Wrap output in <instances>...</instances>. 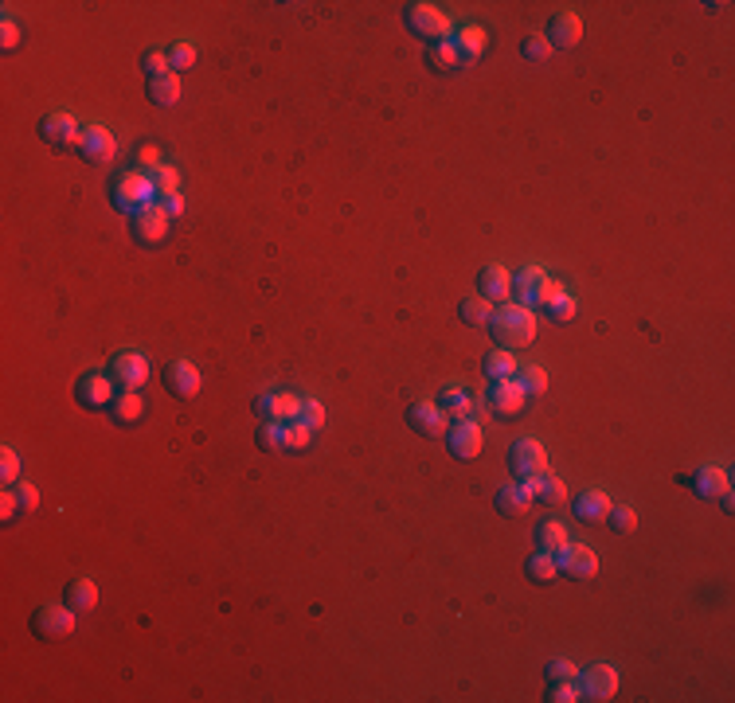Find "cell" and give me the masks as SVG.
<instances>
[{"label": "cell", "mask_w": 735, "mask_h": 703, "mask_svg": "<svg viewBox=\"0 0 735 703\" xmlns=\"http://www.w3.org/2000/svg\"><path fill=\"white\" fill-rule=\"evenodd\" d=\"M489 332H493V344H497V348H505V352L528 348V344L536 340V317H532V309L509 301V305L493 309Z\"/></svg>", "instance_id": "1"}, {"label": "cell", "mask_w": 735, "mask_h": 703, "mask_svg": "<svg viewBox=\"0 0 735 703\" xmlns=\"http://www.w3.org/2000/svg\"><path fill=\"white\" fill-rule=\"evenodd\" d=\"M110 203H114V211H122V215H137L142 208H149V203H157L149 172H137V168L117 172L110 180Z\"/></svg>", "instance_id": "2"}, {"label": "cell", "mask_w": 735, "mask_h": 703, "mask_svg": "<svg viewBox=\"0 0 735 703\" xmlns=\"http://www.w3.org/2000/svg\"><path fill=\"white\" fill-rule=\"evenodd\" d=\"M403 24H407L411 36L427 39V47L430 43L450 39V16L435 4H423V0H411V4L403 8Z\"/></svg>", "instance_id": "3"}, {"label": "cell", "mask_w": 735, "mask_h": 703, "mask_svg": "<svg viewBox=\"0 0 735 703\" xmlns=\"http://www.w3.org/2000/svg\"><path fill=\"white\" fill-rule=\"evenodd\" d=\"M28 630L39 637V641H59V637L74 633V610L67 602H39L36 610H31V622Z\"/></svg>", "instance_id": "4"}, {"label": "cell", "mask_w": 735, "mask_h": 703, "mask_svg": "<svg viewBox=\"0 0 735 703\" xmlns=\"http://www.w3.org/2000/svg\"><path fill=\"white\" fill-rule=\"evenodd\" d=\"M169 223H172L169 211L160 203H149L137 215H129V239L137 246H160L169 239Z\"/></svg>", "instance_id": "5"}, {"label": "cell", "mask_w": 735, "mask_h": 703, "mask_svg": "<svg viewBox=\"0 0 735 703\" xmlns=\"http://www.w3.org/2000/svg\"><path fill=\"white\" fill-rule=\"evenodd\" d=\"M509 473L516 481H536L548 473V453L536 438H521L509 446Z\"/></svg>", "instance_id": "6"}, {"label": "cell", "mask_w": 735, "mask_h": 703, "mask_svg": "<svg viewBox=\"0 0 735 703\" xmlns=\"http://www.w3.org/2000/svg\"><path fill=\"white\" fill-rule=\"evenodd\" d=\"M82 137V125L74 122V117L67 110H51L39 117V141L51 149H74Z\"/></svg>", "instance_id": "7"}, {"label": "cell", "mask_w": 735, "mask_h": 703, "mask_svg": "<svg viewBox=\"0 0 735 703\" xmlns=\"http://www.w3.org/2000/svg\"><path fill=\"white\" fill-rule=\"evenodd\" d=\"M556 562H559V575L571 579V582H591L599 575V555L587 547V544H567L556 551Z\"/></svg>", "instance_id": "8"}, {"label": "cell", "mask_w": 735, "mask_h": 703, "mask_svg": "<svg viewBox=\"0 0 735 703\" xmlns=\"http://www.w3.org/2000/svg\"><path fill=\"white\" fill-rule=\"evenodd\" d=\"M614 691H618V668L614 664L594 661V664H587V673H579V696L583 699L602 703V699H610Z\"/></svg>", "instance_id": "9"}, {"label": "cell", "mask_w": 735, "mask_h": 703, "mask_svg": "<svg viewBox=\"0 0 735 703\" xmlns=\"http://www.w3.org/2000/svg\"><path fill=\"white\" fill-rule=\"evenodd\" d=\"M442 438H446V450H450L458 461H473V458L481 453V426H478V418L450 422Z\"/></svg>", "instance_id": "10"}, {"label": "cell", "mask_w": 735, "mask_h": 703, "mask_svg": "<svg viewBox=\"0 0 735 703\" xmlns=\"http://www.w3.org/2000/svg\"><path fill=\"white\" fill-rule=\"evenodd\" d=\"M160 383H165V391L172 399H192L200 395V372L192 360H169L165 367H160Z\"/></svg>", "instance_id": "11"}, {"label": "cell", "mask_w": 735, "mask_h": 703, "mask_svg": "<svg viewBox=\"0 0 735 703\" xmlns=\"http://www.w3.org/2000/svg\"><path fill=\"white\" fill-rule=\"evenodd\" d=\"M74 149H79V157L86 160V165H110L114 153H117V141L106 125H86Z\"/></svg>", "instance_id": "12"}, {"label": "cell", "mask_w": 735, "mask_h": 703, "mask_svg": "<svg viewBox=\"0 0 735 703\" xmlns=\"http://www.w3.org/2000/svg\"><path fill=\"white\" fill-rule=\"evenodd\" d=\"M255 415L263 422H294L301 415V395L294 391H266L255 399Z\"/></svg>", "instance_id": "13"}, {"label": "cell", "mask_w": 735, "mask_h": 703, "mask_svg": "<svg viewBox=\"0 0 735 703\" xmlns=\"http://www.w3.org/2000/svg\"><path fill=\"white\" fill-rule=\"evenodd\" d=\"M114 380L125 387V391H142V387L149 383V360L142 352H117L114 364H110Z\"/></svg>", "instance_id": "14"}, {"label": "cell", "mask_w": 735, "mask_h": 703, "mask_svg": "<svg viewBox=\"0 0 735 703\" xmlns=\"http://www.w3.org/2000/svg\"><path fill=\"white\" fill-rule=\"evenodd\" d=\"M493 504H497V512L501 516H509V520H516V516H524L528 508L536 504V496H532V481H509V484H501L493 496Z\"/></svg>", "instance_id": "15"}, {"label": "cell", "mask_w": 735, "mask_h": 703, "mask_svg": "<svg viewBox=\"0 0 735 703\" xmlns=\"http://www.w3.org/2000/svg\"><path fill=\"white\" fill-rule=\"evenodd\" d=\"M677 484H685V489H693L700 501H716V496L728 489V473L716 469V465H705V469H693V473H680Z\"/></svg>", "instance_id": "16"}, {"label": "cell", "mask_w": 735, "mask_h": 703, "mask_svg": "<svg viewBox=\"0 0 735 703\" xmlns=\"http://www.w3.org/2000/svg\"><path fill=\"white\" fill-rule=\"evenodd\" d=\"M524 410V391L516 380H493L489 383V415L497 418H516Z\"/></svg>", "instance_id": "17"}, {"label": "cell", "mask_w": 735, "mask_h": 703, "mask_svg": "<svg viewBox=\"0 0 735 703\" xmlns=\"http://www.w3.org/2000/svg\"><path fill=\"white\" fill-rule=\"evenodd\" d=\"M407 426L415 430L419 438H442L450 426V418L438 410V403H415V407H407Z\"/></svg>", "instance_id": "18"}, {"label": "cell", "mask_w": 735, "mask_h": 703, "mask_svg": "<svg viewBox=\"0 0 735 703\" xmlns=\"http://www.w3.org/2000/svg\"><path fill=\"white\" fill-rule=\"evenodd\" d=\"M583 36V20L575 13H556L544 28V39L551 43V51H571Z\"/></svg>", "instance_id": "19"}, {"label": "cell", "mask_w": 735, "mask_h": 703, "mask_svg": "<svg viewBox=\"0 0 735 703\" xmlns=\"http://www.w3.org/2000/svg\"><path fill=\"white\" fill-rule=\"evenodd\" d=\"M509 281H513V274L505 270L501 262H489V266H481L478 270V297H485L493 305V301H509Z\"/></svg>", "instance_id": "20"}, {"label": "cell", "mask_w": 735, "mask_h": 703, "mask_svg": "<svg viewBox=\"0 0 735 703\" xmlns=\"http://www.w3.org/2000/svg\"><path fill=\"white\" fill-rule=\"evenodd\" d=\"M74 403H79V407H91V410L110 407V403H114V383L102 380V375H82V380L74 383Z\"/></svg>", "instance_id": "21"}, {"label": "cell", "mask_w": 735, "mask_h": 703, "mask_svg": "<svg viewBox=\"0 0 735 703\" xmlns=\"http://www.w3.org/2000/svg\"><path fill=\"white\" fill-rule=\"evenodd\" d=\"M485 28L478 24H466V28H458L450 36V47H454V56H458V63H478L485 56Z\"/></svg>", "instance_id": "22"}, {"label": "cell", "mask_w": 735, "mask_h": 703, "mask_svg": "<svg viewBox=\"0 0 735 703\" xmlns=\"http://www.w3.org/2000/svg\"><path fill=\"white\" fill-rule=\"evenodd\" d=\"M544 281H548V274L540 266H521L513 274V281H509V297L516 301V305L532 309V297H536V289L544 286Z\"/></svg>", "instance_id": "23"}, {"label": "cell", "mask_w": 735, "mask_h": 703, "mask_svg": "<svg viewBox=\"0 0 735 703\" xmlns=\"http://www.w3.org/2000/svg\"><path fill=\"white\" fill-rule=\"evenodd\" d=\"M438 410L446 415L450 422H462V418H473L478 415V407H473V395L462 391V387H442V395L435 399Z\"/></svg>", "instance_id": "24"}, {"label": "cell", "mask_w": 735, "mask_h": 703, "mask_svg": "<svg viewBox=\"0 0 735 703\" xmlns=\"http://www.w3.org/2000/svg\"><path fill=\"white\" fill-rule=\"evenodd\" d=\"M610 496L602 493V489H587L583 496H575V520H583V524H599V520H607V512H610Z\"/></svg>", "instance_id": "25"}, {"label": "cell", "mask_w": 735, "mask_h": 703, "mask_svg": "<svg viewBox=\"0 0 735 703\" xmlns=\"http://www.w3.org/2000/svg\"><path fill=\"white\" fill-rule=\"evenodd\" d=\"M63 602H67L74 613H91L94 605H99V587H94V582L86 579V575H79V579L67 582V590H63Z\"/></svg>", "instance_id": "26"}, {"label": "cell", "mask_w": 735, "mask_h": 703, "mask_svg": "<svg viewBox=\"0 0 735 703\" xmlns=\"http://www.w3.org/2000/svg\"><path fill=\"white\" fill-rule=\"evenodd\" d=\"M145 415V403H142V391H122V395H114V403H110V418L117 422V426H137Z\"/></svg>", "instance_id": "27"}, {"label": "cell", "mask_w": 735, "mask_h": 703, "mask_svg": "<svg viewBox=\"0 0 735 703\" xmlns=\"http://www.w3.org/2000/svg\"><path fill=\"white\" fill-rule=\"evenodd\" d=\"M532 539H536V547H540V551H551V555H556L559 547H567V544H571V539H567V527L559 524L556 516H544V520H540V524L532 527Z\"/></svg>", "instance_id": "28"}, {"label": "cell", "mask_w": 735, "mask_h": 703, "mask_svg": "<svg viewBox=\"0 0 735 703\" xmlns=\"http://www.w3.org/2000/svg\"><path fill=\"white\" fill-rule=\"evenodd\" d=\"M145 94H149V102H153V106H160V110L177 106L180 102V74H160V79H149Z\"/></svg>", "instance_id": "29"}, {"label": "cell", "mask_w": 735, "mask_h": 703, "mask_svg": "<svg viewBox=\"0 0 735 703\" xmlns=\"http://www.w3.org/2000/svg\"><path fill=\"white\" fill-rule=\"evenodd\" d=\"M481 375H485L489 383H493V380H513V375H516V356L493 344V348L485 352V360H481Z\"/></svg>", "instance_id": "30"}, {"label": "cell", "mask_w": 735, "mask_h": 703, "mask_svg": "<svg viewBox=\"0 0 735 703\" xmlns=\"http://www.w3.org/2000/svg\"><path fill=\"white\" fill-rule=\"evenodd\" d=\"M458 317L462 324H470V329H489V321H493V305L485 297H462L458 301Z\"/></svg>", "instance_id": "31"}, {"label": "cell", "mask_w": 735, "mask_h": 703, "mask_svg": "<svg viewBox=\"0 0 735 703\" xmlns=\"http://www.w3.org/2000/svg\"><path fill=\"white\" fill-rule=\"evenodd\" d=\"M524 570H528V579L532 582H540V587H548V582L559 579V562H556L551 551H536V555L524 562Z\"/></svg>", "instance_id": "32"}, {"label": "cell", "mask_w": 735, "mask_h": 703, "mask_svg": "<svg viewBox=\"0 0 735 703\" xmlns=\"http://www.w3.org/2000/svg\"><path fill=\"white\" fill-rule=\"evenodd\" d=\"M532 496L540 504H548V508H559L567 501V484L559 481V477H551V473H544V477H536L532 481Z\"/></svg>", "instance_id": "33"}, {"label": "cell", "mask_w": 735, "mask_h": 703, "mask_svg": "<svg viewBox=\"0 0 735 703\" xmlns=\"http://www.w3.org/2000/svg\"><path fill=\"white\" fill-rule=\"evenodd\" d=\"M309 442H313V430H309L301 418L282 422V450H286V453H306Z\"/></svg>", "instance_id": "34"}, {"label": "cell", "mask_w": 735, "mask_h": 703, "mask_svg": "<svg viewBox=\"0 0 735 703\" xmlns=\"http://www.w3.org/2000/svg\"><path fill=\"white\" fill-rule=\"evenodd\" d=\"M423 59H427V67H430V71H438V74H450L454 67H458V56H454L450 39H442V43H430V47L423 51Z\"/></svg>", "instance_id": "35"}, {"label": "cell", "mask_w": 735, "mask_h": 703, "mask_svg": "<svg viewBox=\"0 0 735 703\" xmlns=\"http://www.w3.org/2000/svg\"><path fill=\"white\" fill-rule=\"evenodd\" d=\"M513 380L521 383L524 399H532V395H544V391H548V372H544V367H536V364L516 367V375H513Z\"/></svg>", "instance_id": "36"}, {"label": "cell", "mask_w": 735, "mask_h": 703, "mask_svg": "<svg viewBox=\"0 0 735 703\" xmlns=\"http://www.w3.org/2000/svg\"><path fill=\"white\" fill-rule=\"evenodd\" d=\"M149 180H153L157 200H165V196H172V192H180V172L172 168V165H157L153 172H149Z\"/></svg>", "instance_id": "37"}, {"label": "cell", "mask_w": 735, "mask_h": 703, "mask_svg": "<svg viewBox=\"0 0 735 703\" xmlns=\"http://www.w3.org/2000/svg\"><path fill=\"white\" fill-rule=\"evenodd\" d=\"M544 676H548V684H579V664H571V661H564V656H556V661H548Z\"/></svg>", "instance_id": "38"}, {"label": "cell", "mask_w": 735, "mask_h": 703, "mask_svg": "<svg viewBox=\"0 0 735 703\" xmlns=\"http://www.w3.org/2000/svg\"><path fill=\"white\" fill-rule=\"evenodd\" d=\"M169 67H172V74H177V71H192V67H196V47H192L188 39H177L169 47Z\"/></svg>", "instance_id": "39"}, {"label": "cell", "mask_w": 735, "mask_h": 703, "mask_svg": "<svg viewBox=\"0 0 735 703\" xmlns=\"http://www.w3.org/2000/svg\"><path fill=\"white\" fill-rule=\"evenodd\" d=\"M607 524H610V532L626 536V532H634V527H637V512H634L630 504H610V512H607Z\"/></svg>", "instance_id": "40"}, {"label": "cell", "mask_w": 735, "mask_h": 703, "mask_svg": "<svg viewBox=\"0 0 735 703\" xmlns=\"http://www.w3.org/2000/svg\"><path fill=\"white\" fill-rule=\"evenodd\" d=\"M255 442H258V450H263V453L282 450V422H263V426H258V434H255Z\"/></svg>", "instance_id": "41"}, {"label": "cell", "mask_w": 735, "mask_h": 703, "mask_svg": "<svg viewBox=\"0 0 735 703\" xmlns=\"http://www.w3.org/2000/svg\"><path fill=\"white\" fill-rule=\"evenodd\" d=\"M521 56H524L528 63H548V59H551V43H548L544 36H524V39H521Z\"/></svg>", "instance_id": "42"}, {"label": "cell", "mask_w": 735, "mask_h": 703, "mask_svg": "<svg viewBox=\"0 0 735 703\" xmlns=\"http://www.w3.org/2000/svg\"><path fill=\"white\" fill-rule=\"evenodd\" d=\"M142 71H145V82H149V79H160V74H172L169 51H145V56H142Z\"/></svg>", "instance_id": "43"}, {"label": "cell", "mask_w": 735, "mask_h": 703, "mask_svg": "<svg viewBox=\"0 0 735 703\" xmlns=\"http://www.w3.org/2000/svg\"><path fill=\"white\" fill-rule=\"evenodd\" d=\"M0 481H4L8 489H13L16 481H24V477H20V458H16V450H13V446L0 450Z\"/></svg>", "instance_id": "44"}, {"label": "cell", "mask_w": 735, "mask_h": 703, "mask_svg": "<svg viewBox=\"0 0 735 703\" xmlns=\"http://www.w3.org/2000/svg\"><path fill=\"white\" fill-rule=\"evenodd\" d=\"M575 309H579V301H575V297H571V294H564V297H556V301H551V305H548L544 313H548V317H551V321L567 324L571 317H575Z\"/></svg>", "instance_id": "45"}, {"label": "cell", "mask_w": 735, "mask_h": 703, "mask_svg": "<svg viewBox=\"0 0 735 703\" xmlns=\"http://www.w3.org/2000/svg\"><path fill=\"white\" fill-rule=\"evenodd\" d=\"M298 418L306 422L309 430H321V426H325V407H321L317 399H301V415Z\"/></svg>", "instance_id": "46"}, {"label": "cell", "mask_w": 735, "mask_h": 703, "mask_svg": "<svg viewBox=\"0 0 735 703\" xmlns=\"http://www.w3.org/2000/svg\"><path fill=\"white\" fill-rule=\"evenodd\" d=\"M134 165H137V172H153V168L160 165L157 145H149V141H142V145L134 149Z\"/></svg>", "instance_id": "47"}, {"label": "cell", "mask_w": 735, "mask_h": 703, "mask_svg": "<svg viewBox=\"0 0 735 703\" xmlns=\"http://www.w3.org/2000/svg\"><path fill=\"white\" fill-rule=\"evenodd\" d=\"M564 294H567V289H564V286H559V281H551V278H548V281H544V286H540V289H536L532 305H536V309H548V305H551V301H556V297H564Z\"/></svg>", "instance_id": "48"}, {"label": "cell", "mask_w": 735, "mask_h": 703, "mask_svg": "<svg viewBox=\"0 0 735 703\" xmlns=\"http://www.w3.org/2000/svg\"><path fill=\"white\" fill-rule=\"evenodd\" d=\"M13 493H16V501H20V508H24V512H31V508L39 504L36 484H28V481H16V484H13Z\"/></svg>", "instance_id": "49"}, {"label": "cell", "mask_w": 735, "mask_h": 703, "mask_svg": "<svg viewBox=\"0 0 735 703\" xmlns=\"http://www.w3.org/2000/svg\"><path fill=\"white\" fill-rule=\"evenodd\" d=\"M548 699L551 703H575L583 696H579V684H548Z\"/></svg>", "instance_id": "50"}, {"label": "cell", "mask_w": 735, "mask_h": 703, "mask_svg": "<svg viewBox=\"0 0 735 703\" xmlns=\"http://www.w3.org/2000/svg\"><path fill=\"white\" fill-rule=\"evenodd\" d=\"M0 47L4 51H16L20 47V28L13 16H4V24H0Z\"/></svg>", "instance_id": "51"}, {"label": "cell", "mask_w": 735, "mask_h": 703, "mask_svg": "<svg viewBox=\"0 0 735 703\" xmlns=\"http://www.w3.org/2000/svg\"><path fill=\"white\" fill-rule=\"evenodd\" d=\"M20 512H24V508H20L16 493H13V489H4V496H0V520H4V524H13Z\"/></svg>", "instance_id": "52"}, {"label": "cell", "mask_w": 735, "mask_h": 703, "mask_svg": "<svg viewBox=\"0 0 735 703\" xmlns=\"http://www.w3.org/2000/svg\"><path fill=\"white\" fill-rule=\"evenodd\" d=\"M157 203H160V208L169 211V219H180V215H184V196H180V192H172V196L157 200Z\"/></svg>", "instance_id": "53"}]
</instances>
